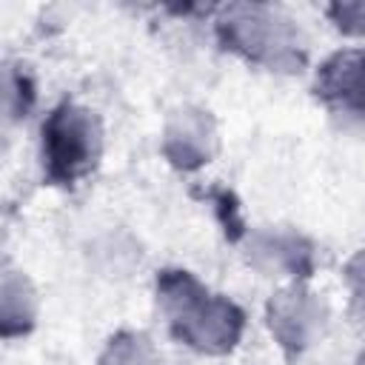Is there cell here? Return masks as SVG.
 <instances>
[{"label":"cell","instance_id":"1","mask_svg":"<svg viewBox=\"0 0 365 365\" xmlns=\"http://www.w3.org/2000/svg\"><path fill=\"white\" fill-rule=\"evenodd\" d=\"M48 171L57 180H74L97 157V128L94 120L71 106H63L51 114L43 128Z\"/></svg>","mask_w":365,"mask_h":365},{"label":"cell","instance_id":"2","mask_svg":"<svg viewBox=\"0 0 365 365\" xmlns=\"http://www.w3.org/2000/svg\"><path fill=\"white\" fill-rule=\"evenodd\" d=\"M225 23H228L231 43H237L248 54L268 57L274 66L294 63L297 54H294L291 29L277 14H271V11L259 9V6H237Z\"/></svg>","mask_w":365,"mask_h":365},{"label":"cell","instance_id":"3","mask_svg":"<svg viewBox=\"0 0 365 365\" xmlns=\"http://www.w3.org/2000/svg\"><path fill=\"white\" fill-rule=\"evenodd\" d=\"M317 86L328 100L365 111V54L362 51L336 54L334 60L325 63Z\"/></svg>","mask_w":365,"mask_h":365},{"label":"cell","instance_id":"4","mask_svg":"<svg viewBox=\"0 0 365 365\" xmlns=\"http://www.w3.org/2000/svg\"><path fill=\"white\" fill-rule=\"evenodd\" d=\"M205 140H208V123H202V117L185 114L180 128H174L168 137V154L180 165H197L205 157Z\"/></svg>","mask_w":365,"mask_h":365},{"label":"cell","instance_id":"5","mask_svg":"<svg viewBox=\"0 0 365 365\" xmlns=\"http://www.w3.org/2000/svg\"><path fill=\"white\" fill-rule=\"evenodd\" d=\"M271 328L285 342H302L305 339V299L302 294H282L277 305H271Z\"/></svg>","mask_w":365,"mask_h":365},{"label":"cell","instance_id":"6","mask_svg":"<svg viewBox=\"0 0 365 365\" xmlns=\"http://www.w3.org/2000/svg\"><path fill=\"white\" fill-rule=\"evenodd\" d=\"M103 365H151V359L143 339H120L111 345Z\"/></svg>","mask_w":365,"mask_h":365},{"label":"cell","instance_id":"7","mask_svg":"<svg viewBox=\"0 0 365 365\" xmlns=\"http://www.w3.org/2000/svg\"><path fill=\"white\" fill-rule=\"evenodd\" d=\"M331 14L336 17L339 29H345V31L365 29V3H342V6H334Z\"/></svg>","mask_w":365,"mask_h":365}]
</instances>
